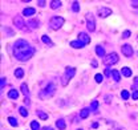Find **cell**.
Returning <instances> with one entry per match:
<instances>
[{"label": "cell", "instance_id": "cell-1", "mask_svg": "<svg viewBox=\"0 0 138 130\" xmlns=\"http://www.w3.org/2000/svg\"><path fill=\"white\" fill-rule=\"evenodd\" d=\"M34 48L25 40H17L13 44V56L19 61H28L34 54Z\"/></svg>", "mask_w": 138, "mask_h": 130}, {"label": "cell", "instance_id": "cell-2", "mask_svg": "<svg viewBox=\"0 0 138 130\" xmlns=\"http://www.w3.org/2000/svg\"><path fill=\"white\" fill-rule=\"evenodd\" d=\"M54 92H56V85L51 82V84H48L47 86H45V88L40 92L39 96H40V98H41V100H45V98L52 97L53 94H54Z\"/></svg>", "mask_w": 138, "mask_h": 130}, {"label": "cell", "instance_id": "cell-3", "mask_svg": "<svg viewBox=\"0 0 138 130\" xmlns=\"http://www.w3.org/2000/svg\"><path fill=\"white\" fill-rule=\"evenodd\" d=\"M64 23H65L64 17H61V16H53L49 20V27H51V29L57 31V29H60L64 25Z\"/></svg>", "mask_w": 138, "mask_h": 130}, {"label": "cell", "instance_id": "cell-4", "mask_svg": "<svg viewBox=\"0 0 138 130\" xmlns=\"http://www.w3.org/2000/svg\"><path fill=\"white\" fill-rule=\"evenodd\" d=\"M118 63V54L116 52H112L109 54H106L105 57H104V64L105 65H114V64H117Z\"/></svg>", "mask_w": 138, "mask_h": 130}, {"label": "cell", "instance_id": "cell-5", "mask_svg": "<svg viewBox=\"0 0 138 130\" xmlns=\"http://www.w3.org/2000/svg\"><path fill=\"white\" fill-rule=\"evenodd\" d=\"M13 24H15L16 28L20 29V31H28V27H25V23H24V20H23L21 16H16V17L13 19Z\"/></svg>", "mask_w": 138, "mask_h": 130}, {"label": "cell", "instance_id": "cell-6", "mask_svg": "<svg viewBox=\"0 0 138 130\" xmlns=\"http://www.w3.org/2000/svg\"><path fill=\"white\" fill-rule=\"evenodd\" d=\"M86 27H88V29H89L90 32H93V31L96 29V21H94V17L92 16L90 13L86 15Z\"/></svg>", "mask_w": 138, "mask_h": 130}, {"label": "cell", "instance_id": "cell-7", "mask_svg": "<svg viewBox=\"0 0 138 130\" xmlns=\"http://www.w3.org/2000/svg\"><path fill=\"white\" fill-rule=\"evenodd\" d=\"M121 49H122V53L126 56V57H132L133 56V46L132 45H129V44H125V45H122L121 46Z\"/></svg>", "mask_w": 138, "mask_h": 130}, {"label": "cell", "instance_id": "cell-8", "mask_svg": "<svg viewBox=\"0 0 138 130\" xmlns=\"http://www.w3.org/2000/svg\"><path fill=\"white\" fill-rule=\"evenodd\" d=\"M109 15H112V9L108 7H101L98 8V16L100 17H108Z\"/></svg>", "mask_w": 138, "mask_h": 130}, {"label": "cell", "instance_id": "cell-9", "mask_svg": "<svg viewBox=\"0 0 138 130\" xmlns=\"http://www.w3.org/2000/svg\"><path fill=\"white\" fill-rule=\"evenodd\" d=\"M78 41H81L84 45H86V44H89L90 43V37L88 36V35L85 33V32H81V33H78V39H77Z\"/></svg>", "mask_w": 138, "mask_h": 130}, {"label": "cell", "instance_id": "cell-10", "mask_svg": "<svg viewBox=\"0 0 138 130\" xmlns=\"http://www.w3.org/2000/svg\"><path fill=\"white\" fill-rule=\"evenodd\" d=\"M74 74H76V69H74V68H72V66H68V68H66V70H65V74H64V76H65V77H68L69 80H71Z\"/></svg>", "mask_w": 138, "mask_h": 130}, {"label": "cell", "instance_id": "cell-11", "mask_svg": "<svg viewBox=\"0 0 138 130\" xmlns=\"http://www.w3.org/2000/svg\"><path fill=\"white\" fill-rule=\"evenodd\" d=\"M96 53H97L98 57H105L106 56L105 54V49H104V46H101V45H97L96 46Z\"/></svg>", "mask_w": 138, "mask_h": 130}, {"label": "cell", "instance_id": "cell-12", "mask_svg": "<svg viewBox=\"0 0 138 130\" xmlns=\"http://www.w3.org/2000/svg\"><path fill=\"white\" fill-rule=\"evenodd\" d=\"M8 97H9V98H12V100H17V97H19V92H17L16 89H11V90L8 92Z\"/></svg>", "mask_w": 138, "mask_h": 130}, {"label": "cell", "instance_id": "cell-13", "mask_svg": "<svg viewBox=\"0 0 138 130\" xmlns=\"http://www.w3.org/2000/svg\"><path fill=\"white\" fill-rule=\"evenodd\" d=\"M34 12H36V11H34V8H31V7H28V8H25L24 11H23V15L24 16H32V15H34Z\"/></svg>", "mask_w": 138, "mask_h": 130}, {"label": "cell", "instance_id": "cell-14", "mask_svg": "<svg viewBox=\"0 0 138 130\" xmlns=\"http://www.w3.org/2000/svg\"><path fill=\"white\" fill-rule=\"evenodd\" d=\"M71 46H73V48H76V49H80V48L84 46V44L81 41H78V40H73V41H71Z\"/></svg>", "mask_w": 138, "mask_h": 130}, {"label": "cell", "instance_id": "cell-15", "mask_svg": "<svg viewBox=\"0 0 138 130\" xmlns=\"http://www.w3.org/2000/svg\"><path fill=\"white\" fill-rule=\"evenodd\" d=\"M27 25H29L31 29H36V28H39V21L37 20H29L27 23Z\"/></svg>", "mask_w": 138, "mask_h": 130}, {"label": "cell", "instance_id": "cell-16", "mask_svg": "<svg viewBox=\"0 0 138 130\" xmlns=\"http://www.w3.org/2000/svg\"><path fill=\"white\" fill-rule=\"evenodd\" d=\"M121 73H122V76H125V77H130V76L133 74V73H132V69H130V68H128V66L122 68Z\"/></svg>", "mask_w": 138, "mask_h": 130}, {"label": "cell", "instance_id": "cell-17", "mask_svg": "<svg viewBox=\"0 0 138 130\" xmlns=\"http://www.w3.org/2000/svg\"><path fill=\"white\" fill-rule=\"evenodd\" d=\"M89 113H90V109H82V110H80V118H82V120H85V118H88V115H89Z\"/></svg>", "mask_w": 138, "mask_h": 130}, {"label": "cell", "instance_id": "cell-18", "mask_svg": "<svg viewBox=\"0 0 138 130\" xmlns=\"http://www.w3.org/2000/svg\"><path fill=\"white\" fill-rule=\"evenodd\" d=\"M60 7H61V2H60V0H52V2H51V8L52 9H57Z\"/></svg>", "mask_w": 138, "mask_h": 130}, {"label": "cell", "instance_id": "cell-19", "mask_svg": "<svg viewBox=\"0 0 138 130\" xmlns=\"http://www.w3.org/2000/svg\"><path fill=\"white\" fill-rule=\"evenodd\" d=\"M56 126L59 127L60 130H65V127H66V125H65V121H64V120H57V121H56Z\"/></svg>", "mask_w": 138, "mask_h": 130}, {"label": "cell", "instance_id": "cell-20", "mask_svg": "<svg viewBox=\"0 0 138 130\" xmlns=\"http://www.w3.org/2000/svg\"><path fill=\"white\" fill-rule=\"evenodd\" d=\"M112 77H113V80L114 81H120L121 80V73L118 72V70H113V72H112Z\"/></svg>", "mask_w": 138, "mask_h": 130}, {"label": "cell", "instance_id": "cell-21", "mask_svg": "<svg viewBox=\"0 0 138 130\" xmlns=\"http://www.w3.org/2000/svg\"><path fill=\"white\" fill-rule=\"evenodd\" d=\"M8 122H9L11 126H13V127H17L19 126L17 120H16V118H13V117H8Z\"/></svg>", "mask_w": 138, "mask_h": 130}, {"label": "cell", "instance_id": "cell-22", "mask_svg": "<svg viewBox=\"0 0 138 130\" xmlns=\"http://www.w3.org/2000/svg\"><path fill=\"white\" fill-rule=\"evenodd\" d=\"M97 109H98V101L97 100L92 101V104H90V112H97Z\"/></svg>", "mask_w": 138, "mask_h": 130}, {"label": "cell", "instance_id": "cell-23", "mask_svg": "<svg viewBox=\"0 0 138 130\" xmlns=\"http://www.w3.org/2000/svg\"><path fill=\"white\" fill-rule=\"evenodd\" d=\"M15 76H16V78H23V76H24V70H23L21 68H17L15 70Z\"/></svg>", "mask_w": 138, "mask_h": 130}, {"label": "cell", "instance_id": "cell-24", "mask_svg": "<svg viewBox=\"0 0 138 130\" xmlns=\"http://www.w3.org/2000/svg\"><path fill=\"white\" fill-rule=\"evenodd\" d=\"M20 89H21V92H23V94L27 97L28 94H29V90H28V86H27V84H21V86H20Z\"/></svg>", "mask_w": 138, "mask_h": 130}, {"label": "cell", "instance_id": "cell-25", "mask_svg": "<svg viewBox=\"0 0 138 130\" xmlns=\"http://www.w3.org/2000/svg\"><path fill=\"white\" fill-rule=\"evenodd\" d=\"M72 9H73V12H80V3L78 2H73L72 3Z\"/></svg>", "mask_w": 138, "mask_h": 130}, {"label": "cell", "instance_id": "cell-26", "mask_svg": "<svg viewBox=\"0 0 138 130\" xmlns=\"http://www.w3.org/2000/svg\"><path fill=\"white\" fill-rule=\"evenodd\" d=\"M31 127H32V130H40V129H41L37 121H32V122H31Z\"/></svg>", "mask_w": 138, "mask_h": 130}, {"label": "cell", "instance_id": "cell-27", "mask_svg": "<svg viewBox=\"0 0 138 130\" xmlns=\"http://www.w3.org/2000/svg\"><path fill=\"white\" fill-rule=\"evenodd\" d=\"M37 115H39V118H41V120H48V114L44 113V112H41V110L37 112Z\"/></svg>", "mask_w": 138, "mask_h": 130}, {"label": "cell", "instance_id": "cell-28", "mask_svg": "<svg viewBox=\"0 0 138 130\" xmlns=\"http://www.w3.org/2000/svg\"><path fill=\"white\" fill-rule=\"evenodd\" d=\"M121 97H122V100H129L130 94H129L128 90H122V92H121Z\"/></svg>", "mask_w": 138, "mask_h": 130}, {"label": "cell", "instance_id": "cell-29", "mask_svg": "<svg viewBox=\"0 0 138 130\" xmlns=\"http://www.w3.org/2000/svg\"><path fill=\"white\" fill-rule=\"evenodd\" d=\"M41 40H43V43L44 44H48V45H52V41H51V39L47 36V35H44V36L41 37Z\"/></svg>", "mask_w": 138, "mask_h": 130}, {"label": "cell", "instance_id": "cell-30", "mask_svg": "<svg viewBox=\"0 0 138 130\" xmlns=\"http://www.w3.org/2000/svg\"><path fill=\"white\" fill-rule=\"evenodd\" d=\"M19 112H20V114H21L23 117H27V115H28V110H27L25 108H23V106L19 109Z\"/></svg>", "mask_w": 138, "mask_h": 130}, {"label": "cell", "instance_id": "cell-31", "mask_svg": "<svg viewBox=\"0 0 138 130\" xmlns=\"http://www.w3.org/2000/svg\"><path fill=\"white\" fill-rule=\"evenodd\" d=\"M94 80H96V82H98V84H100V82H102V80H104V76L98 73V74L94 76Z\"/></svg>", "mask_w": 138, "mask_h": 130}, {"label": "cell", "instance_id": "cell-32", "mask_svg": "<svg viewBox=\"0 0 138 130\" xmlns=\"http://www.w3.org/2000/svg\"><path fill=\"white\" fill-rule=\"evenodd\" d=\"M7 84V80H5V77H2V80H0V88L2 89H4V85Z\"/></svg>", "mask_w": 138, "mask_h": 130}, {"label": "cell", "instance_id": "cell-33", "mask_svg": "<svg viewBox=\"0 0 138 130\" xmlns=\"http://www.w3.org/2000/svg\"><path fill=\"white\" fill-rule=\"evenodd\" d=\"M68 81H69V78H68V77H65V76H63V80H61V84H63L64 86H66V85H68Z\"/></svg>", "mask_w": 138, "mask_h": 130}, {"label": "cell", "instance_id": "cell-34", "mask_svg": "<svg viewBox=\"0 0 138 130\" xmlns=\"http://www.w3.org/2000/svg\"><path fill=\"white\" fill-rule=\"evenodd\" d=\"M122 37H123V39H128V37H130V31H125V32L122 33Z\"/></svg>", "mask_w": 138, "mask_h": 130}, {"label": "cell", "instance_id": "cell-35", "mask_svg": "<svg viewBox=\"0 0 138 130\" xmlns=\"http://www.w3.org/2000/svg\"><path fill=\"white\" fill-rule=\"evenodd\" d=\"M4 32H5L7 35H8V36H13V32L11 31L9 28H4Z\"/></svg>", "mask_w": 138, "mask_h": 130}, {"label": "cell", "instance_id": "cell-36", "mask_svg": "<svg viewBox=\"0 0 138 130\" xmlns=\"http://www.w3.org/2000/svg\"><path fill=\"white\" fill-rule=\"evenodd\" d=\"M112 72H113V70H110L109 68H106V69H105V76H106V77H110V76H112Z\"/></svg>", "mask_w": 138, "mask_h": 130}, {"label": "cell", "instance_id": "cell-37", "mask_svg": "<svg viewBox=\"0 0 138 130\" xmlns=\"http://www.w3.org/2000/svg\"><path fill=\"white\" fill-rule=\"evenodd\" d=\"M132 97H133V100H138V90H134V92H133Z\"/></svg>", "mask_w": 138, "mask_h": 130}, {"label": "cell", "instance_id": "cell-38", "mask_svg": "<svg viewBox=\"0 0 138 130\" xmlns=\"http://www.w3.org/2000/svg\"><path fill=\"white\" fill-rule=\"evenodd\" d=\"M37 4H39L40 7H44L45 4H47V3H45V2H44V0H39V2H37Z\"/></svg>", "mask_w": 138, "mask_h": 130}, {"label": "cell", "instance_id": "cell-39", "mask_svg": "<svg viewBox=\"0 0 138 130\" xmlns=\"http://www.w3.org/2000/svg\"><path fill=\"white\" fill-rule=\"evenodd\" d=\"M132 5L137 8V7H138V0H134V2H132Z\"/></svg>", "mask_w": 138, "mask_h": 130}, {"label": "cell", "instance_id": "cell-40", "mask_svg": "<svg viewBox=\"0 0 138 130\" xmlns=\"http://www.w3.org/2000/svg\"><path fill=\"white\" fill-rule=\"evenodd\" d=\"M92 66H93V68H97V61H96V60H92Z\"/></svg>", "mask_w": 138, "mask_h": 130}, {"label": "cell", "instance_id": "cell-41", "mask_svg": "<svg viewBox=\"0 0 138 130\" xmlns=\"http://www.w3.org/2000/svg\"><path fill=\"white\" fill-rule=\"evenodd\" d=\"M135 86H138V77L134 78V88H135Z\"/></svg>", "mask_w": 138, "mask_h": 130}, {"label": "cell", "instance_id": "cell-42", "mask_svg": "<svg viewBox=\"0 0 138 130\" xmlns=\"http://www.w3.org/2000/svg\"><path fill=\"white\" fill-rule=\"evenodd\" d=\"M24 102H25V105H29V100L25 97V100H24Z\"/></svg>", "mask_w": 138, "mask_h": 130}, {"label": "cell", "instance_id": "cell-43", "mask_svg": "<svg viewBox=\"0 0 138 130\" xmlns=\"http://www.w3.org/2000/svg\"><path fill=\"white\" fill-rule=\"evenodd\" d=\"M41 130H53V129H52V127H43Z\"/></svg>", "mask_w": 138, "mask_h": 130}, {"label": "cell", "instance_id": "cell-44", "mask_svg": "<svg viewBox=\"0 0 138 130\" xmlns=\"http://www.w3.org/2000/svg\"><path fill=\"white\" fill-rule=\"evenodd\" d=\"M113 130H123V129H120V127H114Z\"/></svg>", "mask_w": 138, "mask_h": 130}, {"label": "cell", "instance_id": "cell-45", "mask_svg": "<svg viewBox=\"0 0 138 130\" xmlns=\"http://www.w3.org/2000/svg\"><path fill=\"white\" fill-rule=\"evenodd\" d=\"M77 130H82V129H77Z\"/></svg>", "mask_w": 138, "mask_h": 130}]
</instances>
